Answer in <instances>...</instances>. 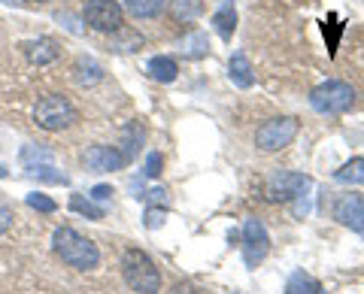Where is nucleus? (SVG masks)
<instances>
[{
	"mask_svg": "<svg viewBox=\"0 0 364 294\" xmlns=\"http://www.w3.org/2000/svg\"><path fill=\"white\" fill-rule=\"evenodd\" d=\"M52 246H55V252L61 255V261L76 267V270H95L100 264V249L91 243L88 236H82L73 228H58L55 231Z\"/></svg>",
	"mask_w": 364,
	"mask_h": 294,
	"instance_id": "obj_1",
	"label": "nucleus"
},
{
	"mask_svg": "<svg viewBox=\"0 0 364 294\" xmlns=\"http://www.w3.org/2000/svg\"><path fill=\"white\" fill-rule=\"evenodd\" d=\"M122 276L136 294H158L161 288V273L143 249H128L122 255Z\"/></svg>",
	"mask_w": 364,
	"mask_h": 294,
	"instance_id": "obj_2",
	"label": "nucleus"
},
{
	"mask_svg": "<svg viewBox=\"0 0 364 294\" xmlns=\"http://www.w3.org/2000/svg\"><path fill=\"white\" fill-rule=\"evenodd\" d=\"M352 104H355V92L343 79H328V82L316 85L310 92V107L316 112H322V116H340Z\"/></svg>",
	"mask_w": 364,
	"mask_h": 294,
	"instance_id": "obj_3",
	"label": "nucleus"
},
{
	"mask_svg": "<svg viewBox=\"0 0 364 294\" xmlns=\"http://www.w3.org/2000/svg\"><path fill=\"white\" fill-rule=\"evenodd\" d=\"M33 121H37V128L52 131V134L64 131L76 121V107L64 94H46L37 104V109H33Z\"/></svg>",
	"mask_w": 364,
	"mask_h": 294,
	"instance_id": "obj_4",
	"label": "nucleus"
},
{
	"mask_svg": "<svg viewBox=\"0 0 364 294\" xmlns=\"http://www.w3.org/2000/svg\"><path fill=\"white\" fill-rule=\"evenodd\" d=\"M298 131H301V124L291 116L270 119L255 131V146L261 152H279V149H286V146H291V140L298 137Z\"/></svg>",
	"mask_w": 364,
	"mask_h": 294,
	"instance_id": "obj_5",
	"label": "nucleus"
},
{
	"mask_svg": "<svg viewBox=\"0 0 364 294\" xmlns=\"http://www.w3.org/2000/svg\"><path fill=\"white\" fill-rule=\"evenodd\" d=\"M313 179L304 173H291V170H279L267 179V200L273 203H289V200H301L310 191Z\"/></svg>",
	"mask_w": 364,
	"mask_h": 294,
	"instance_id": "obj_6",
	"label": "nucleus"
},
{
	"mask_svg": "<svg viewBox=\"0 0 364 294\" xmlns=\"http://www.w3.org/2000/svg\"><path fill=\"white\" fill-rule=\"evenodd\" d=\"M122 6L116 0H88L82 6V21L95 31H104V33H116L122 31Z\"/></svg>",
	"mask_w": 364,
	"mask_h": 294,
	"instance_id": "obj_7",
	"label": "nucleus"
},
{
	"mask_svg": "<svg viewBox=\"0 0 364 294\" xmlns=\"http://www.w3.org/2000/svg\"><path fill=\"white\" fill-rule=\"evenodd\" d=\"M270 255V234L261 219H249L243 224V261L246 267H258Z\"/></svg>",
	"mask_w": 364,
	"mask_h": 294,
	"instance_id": "obj_8",
	"label": "nucleus"
},
{
	"mask_svg": "<svg viewBox=\"0 0 364 294\" xmlns=\"http://www.w3.org/2000/svg\"><path fill=\"white\" fill-rule=\"evenodd\" d=\"M82 161L88 170H95V173H116L128 164V158H124V152L116 149V146H91V149H85Z\"/></svg>",
	"mask_w": 364,
	"mask_h": 294,
	"instance_id": "obj_9",
	"label": "nucleus"
},
{
	"mask_svg": "<svg viewBox=\"0 0 364 294\" xmlns=\"http://www.w3.org/2000/svg\"><path fill=\"white\" fill-rule=\"evenodd\" d=\"M334 219L340 224H346L349 231H355L358 236H364V195L340 197L337 207H334Z\"/></svg>",
	"mask_w": 364,
	"mask_h": 294,
	"instance_id": "obj_10",
	"label": "nucleus"
},
{
	"mask_svg": "<svg viewBox=\"0 0 364 294\" xmlns=\"http://www.w3.org/2000/svg\"><path fill=\"white\" fill-rule=\"evenodd\" d=\"M25 55H28V61H31V64L46 67V64L58 61L61 46H58L55 40H49V37H40V40H31V43H28V46H25Z\"/></svg>",
	"mask_w": 364,
	"mask_h": 294,
	"instance_id": "obj_11",
	"label": "nucleus"
},
{
	"mask_svg": "<svg viewBox=\"0 0 364 294\" xmlns=\"http://www.w3.org/2000/svg\"><path fill=\"white\" fill-rule=\"evenodd\" d=\"M228 76H231V82L237 88H252L255 70H252V64H249V58H246L243 52H234L231 55V61H228Z\"/></svg>",
	"mask_w": 364,
	"mask_h": 294,
	"instance_id": "obj_12",
	"label": "nucleus"
},
{
	"mask_svg": "<svg viewBox=\"0 0 364 294\" xmlns=\"http://www.w3.org/2000/svg\"><path fill=\"white\" fill-rule=\"evenodd\" d=\"M213 28H215V33H219L225 43L234 37V31H237V9H234V0H225V4L215 9Z\"/></svg>",
	"mask_w": 364,
	"mask_h": 294,
	"instance_id": "obj_13",
	"label": "nucleus"
},
{
	"mask_svg": "<svg viewBox=\"0 0 364 294\" xmlns=\"http://www.w3.org/2000/svg\"><path fill=\"white\" fill-rule=\"evenodd\" d=\"M286 294H328L325 285L318 279H313L310 273H304V270H294L286 282Z\"/></svg>",
	"mask_w": 364,
	"mask_h": 294,
	"instance_id": "obj_14",
	"label": "nucleus"
},
{
	"mask_svg": "<svg viewBox=\"0 0 364 294\" xmlns=\"http://www.w3.org/2000/svg\"><path fill=\"white\" fill-rule=\"evenodd\" d=\"M73 79L79 85H97L104 79V67H100L95 58H79L73 67Z\"/></svg>",
	"mask_w": 364,
	"mask_h": 294,
	"instance_id": "obj_15",
	"label": "nucleus"
},
{
	"mask_svg": "<svg viewBox=\"0 0 364 294\" xmlns=\"http://www.w3.org/2000/svg\"><path fill=\"white\" fill-rule=\"evenodd\" d=\"M149 76L155 79V82H173V79L179 76V64L173 58H167V55H158V58L149 61Z\"/></svg>",
	"mask_w": 364,
	"mask_h": 294,
	"instance_id": "obj_16",
	"label": "nucleus"
},
{
	"mask_svg": "<svg viewBox=\"0 0 364 294\" xmlns=\"http://www.w3.org/2000/svg\"><path fill=\"white\" fill-rule=\"evenodd\" d=\"M203 13V0H170V16L182 25H188V21H198Z\"/></svg>",
	"mask_w": 364,
	"mask_h": 294,
	"instance_id": "obj_17",
	"label": "nucleus"
},
{
	"mask_svg": "<svg viewBox=\"0 0 364 294\" xmlns=\"http://www.w3.org/2000/svg\"><path fill=\"white\" fill-rule=\"evenodd\" d=\"M124 9L134 18H152L164 9V0H124Z\"/></svg>",
	"mask_w": 364,
	"mask_h": 294,
	"instance_id": "obj_18",
	"label": "nucleus"
},
{
	"mask_svg": "<svg viewBox=\"0 0 364 294\" xmlns=\"http://www.w3.org/2000/svg\"><path fill=\"white\" fill-rule=\"evenodd\" d=\"M337 183H352V185H364V158H352L340 170L334 173Z\"/></svg>",
	"mask_w": 364,
	"mask_h": 294,
	"instance_id": "obj_19",
	"label": "nucleus"
},
{
	"mask_svg": "<svg viewBox=\"0 0 364 294\" xmlns=\"http://www.w3.org/2000/svg\"><path fill=\"white\" fill-rule=\"evenodd\" d=\"M207 52H210L207 33L195 31V33H188V37L182 40V55H186V58H200V55H207Z\"/></svg>",
	"mask_w": 364,
	"mask_h": 294,
	"instance_id": "obj_20",
	"label": "nucleus"
},
{
	"mask_svg": "<svg viewBox=\"0 0 364 294\" xmlns=\"http://www.w3.org/2000/svg\"><path fill=\"white\" fill-rule=\"evenodd\" d=\"M70 209H73V212H79V216L95 219V222L104 219V209L95 207V203H91L88 197H82V195H73V197H70Z\"/></svg>",
	"mask_w": 364,
	"mask_h": 294,
	"instance_id": "obj_21",
	"label": "nucleus"
},
{
	"mask_svg": "<svg viewBox=\"0 0 364 294\" xmlns=\"http://www.w3.org/2000/svg\"><path fill=\"white\" fill-rule=\"evenodd\" d=\"M21 161H25L28 167H33V161H43V164H52L55 161V155L49 152V149H40V146H25V149H21Z\"/></svg>",
	"mask_w": 364,
	"mask_h": 294,
	"instance_id": "obj_22",
	"label": "nucleus"
},
{
	"mask_svg": "<svg viewBox=\"0 0 364 294\" xmlns=\"http://www.w3.org/2000/svg\"><path fill=\"white\" fill-rule=\"evenodd\" d=\"M140 46H143V37L140 33H134V31H124L122 40H112V49L116 52H136Z\"/></svg>",
	"mask_w": 364,
	"mask_h": 294,
	"instance_id": "obj_23",
	"label": "nucleus"
},
{
	"mask_svg": "<svg viewBox=\"0 0 364 294\" xmlns=\"http://www.w3.org/2000/svg\"><path fill=\"white\" fill-rule=\"evenodd\" d=\"M31 170V176H37V179H46V183H67V176L64 173H55V167L52 164H33V167H28Z\"/></svg>",
	"mask_w": 364,
	"mask_h": 294,
	"instance_id": "obj_24",
	"label": "nucleus"
},
{
	"mask_svg": "<svg viewBox=\"0 0 364 294\" xmlns=\"http://www.w3.org/2000/svg\"><path fill=\"white\" fill-rule=\"evenodd\" d=\"M28 207L37 209V212H55V209H58V203H55L49 195H40V191H33V195H28Z\"/></svg>",
	"mask_w": 364,
	"mask_h": 294,
	"instance_id": "obj_25",
	"label": "nucleus"
},
{
	"mask_svg": "<svg viewBox=\"0 0 364 294\" xmlns=\"http://www.w3.org/2000/svg\"><path fill=\"white\" fill-rule=\"evenodd\" d=\"M161 155H158V152H152L149 158H146V167H143V176H149V179H155L158 173H161Z\"/></svg>",
	"mask_w": 364,
	"mask_h": 294,
	"instance_id": "obj_26",
	"label": "nucleus"
},
{
	"mask_svg": "<svg viewBox=\"0 0 364 294\" xmlns=\"http://www.w3.org/2000/svg\"><path fill=\"white\" fill-rule=\"evenodd\" d=\"M9 224H13V209H9L6 203H0V236L9 231Z\"/></svg>",
	"mask_w": 364,
	"mask_h": 294,
	"instance_id": "obj_27",
	"label": "nucleus"
},
{
	"mask_svg": "<svg viewBox=\"0 0 364 294\" xmlns=\"http://www.w3.org/2000/svg\"><path fill=\"white\" fill-rule=\"evenodd\" d=\"M161 222H164V209H155V207L146 209V228H158Z\"/></svg>",
	"mask_w": 364,
	"mask_h": 294,
	"instance_id": "obj_28",
	"label": "nucleus"
},
{
	"mask_svg": "<svg viewBox=\"0 0 364 294\" xmlns=\"http://www.w3.org/2000/svg\"><path fill=\"white\" fill-rule=\"evenodd\" d=\"M109 197H112V188H109V185H95V188H91V200L104 203V200H109Z\"/></svg>",
	"mask_w": 364,
	"mask_h": 294,
	"instance_id": "obj_29",
	"label": "nucleus"
},
{
	"mask_svg": "<svg viewBox=\"0 0 364 294\" xmlns=\"http://www.w3.org/2000/svg\"><path fill=\"white\" fill-rule=\"evenodd\" d=\"M31 4H49V0H31Z\"/></svg>",
	"mask_w": 364,
	"mask_h": 294,
	"instance_id": "obj_30",
	"label": "nucleus"
}]
</instances>
